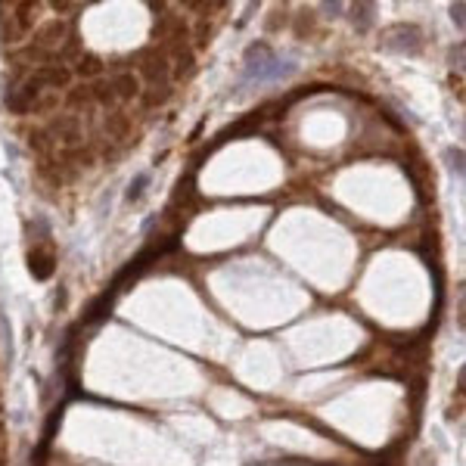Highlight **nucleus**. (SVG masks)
<instances>
[{
  "label": "nucleus",
  "instance_id": "obj_12",
  "mask_svg": "<svg viewBox=\"0 0 466 466\" xmlns=\"http://www.w3.org/2000/svg\"><path fill=\"white\" fill-rule=\"evenodd\" d=\"M370 10H373V6H358V19H360V22H358V31H364L367 28V25H370Z\"/></svg>",
  "mask_w": 466,
  "mask_h": 466
},
{
  "label": "nucleus",
  "instance_id": "obj_9",
  "mask_svg": "<svg viewBox=\"0 0 466 466\" xmlns=\"http://www.w3.org/2000/svg\"><path fill=\"white\" fill-rule=\"evenodd\" d=\"M93 97H97L99 103H115V93H112V84H103V81H99V84L93 87Z\"/></svg>",
  "mask_w": 466,
  "mask_h": 466
},
{
  "label": "nucleus",
  "instance_id": "obj_1",
  "mask_svg": "<svg viewBox=\"0 0 466 466\" xmlns=\"http://www.w3.org/2000/svg\"><path fill=\"white\" fill-rule=\"evenodd\" d=\"M295 72V62H280L277 56L267 50V43H255L249 50V62H246V78L242 84L255 81V84H271V81H283Z\"/></svg>",
  "mask_w": 466,
  "mask_h": 466
},
{
  "label": "nucleus",
  "instance_id": "obj_8",
  "mask_svg": "<svg viewBox=\"0 0 466 466\" xmlns=\"http://www.w3.org/2000/svg\"><path fill=\"white\" fill-rule=\"evenodd\" d=\"M146 184H149V174H137L134 177V184L128 186V193H124V199H128L130 205L134 202H140L143 199V193H146Z\"/></svg>",
  "mask_w": 466,
  "mask_h": 466
},
{
  "label": "nucleus",
  "instance_id": "obj_7",
  "mask_svg": "<svg viewBox=\"0 0 466 466\" xmlns=\"http://www.w3.org/2000/svg\"><path fill=\"white\" fill-rule=\"evenodd\" d=\"M75 72H78L81 78H99V75L106 72V62L97 59V56H84V59L75 66Z\"/></svg>",
  "mask_w": 466,
  "mask_h": 466
},
{
  "label": "nucleus",
  "instance_id": "obj_14",
  "mask_svg": "<svg viewBox=\"0 0 466 466\" xmlns=\"http://www.w3.org/2000/svg\"><path fill=\"white\" fill-rule=\"evenodd\" d=\"M323 10H327V12H329V16H339L342 3H323Z\"/></svg>",
  "mask_w": 466,
  "mask_h": 466
},
{
  "label": "nucleus",
  "instance_id": "obj_4",
  "mask_svg": "<svg viewBox=\"0 0 466 466\" xmlns=\"http://www.w3.org/2000/svg\"><path fill=\"white\" fill-rule=\"evenodd\" d=\"M31 78H37L43 87H66L68 81H72V68L66 66V62H59V59H47V62H37V68L31 72Z\"/></svg>",
  "mask_w": 466,
  "mask_h": 466
},
{
  "label": "nucleus",
  "instance_id": "obj_3",
  "mask_svg": "<svg viewBox=\"0 0 466 466\" xmlns=\"http://www.w3.org/2000/svg\"><path fill=\"white\" fill-rule=\"evenodd\" d=\"M66 35H68V25L66 22H56V19H53V22H47L35 35V41H31V43H35V53L37 56H50L53 50H59L62 43H66Z\"/></svg>",
  "mask_w": 466,
  "mask_h": 466
},
{
  "label": "nucleus",
  "instance_id": "obj_13",
  "mask_svg": "<svg viewBox=\"0 0 466 466\" xmlns=\"http://www.w3.org/2000/svg\"><path fill=\"white\" fill-rule=\"evenodd\" d=\"M451 19L457 22V28L463 31V3H457V6H451Z\"/></svg>",
  "mask_w": 466,
  "mask_h": 466
},
{
  "label": "nucleus",
  "instance_id": "obj_5",
  "mask_svg": "<svg viewBox=\"0 0 466 466\" xmlns=\"http://www.w3.org/2000/svg\"><path fill=\"white\" fill-rule=\"evenodd\" d=\"M28 271L37 280H50L56 271V255L50 252V246H37L28 252Z\"/></svg>",
  "mask_w": 466,
  "mask_h": 466
},
{
  "label": "nucleus",
  "instance_id": "obj_10",
  "mask_svg": "<svg viewBox=\"0 0 466 466\" xmlns=\"http://www.w3.org/2000/svg\"><path fill=\"white\" fill-rule=\"evenodd\" d=\"M68 124H72V118H59L53 128H68ZM62 140H66V143H75V140H78V130H75V128L66 130V134H62Z\"/></svg>",
  "mask_w": 466,
  "mask_h": 466
},
{
  "label": "nucleus",
  "instance_id": "obj_11",
  "mask_svg": "<svg viewBox=\"0 0 466 466\" xmlns=\"http://www.w3.org/2000/svg\"><path fill=\"white\" fill-rule=\"evenodd\" d=\"M447 159H451V171L463 174V155H460V149H447Z\"/></svg>",
  "mask_w": 466,
  "mask_h": 466
},
{
  "label": "nucleus",
  "instance_id": "obj_6",
  "mask_svg": "<svg viewBox=\"0 0 466 466\" xmlns=\"http://www.w3.org/2000/svg\"><path fill=\"white\" fill-rule=\"evenodd\" d=\"M109 84H112V93H115V97H122V99L140 97V78H137L134 72H122L115 81H109Z\"/></svg>",
  "mask_w": 466,
  "mask_h": 466
},
{
  "label": "nucleus",
  "instance_id": "obj_2",
  "mask_svg": "<svg viewBox=\"0 0 466 466\" xmlns=\"http://www.w3.org/2000/svg\"><path fill=\"white\" fill-rule=\"evenodd\" d=\"M382 47L395 50V53H416V50L423 47L420 28H414V25H398V28L382 35Z\"/></svg>",
  "mask_w": 466,
  "mask_h": 466
}]
</instances>
